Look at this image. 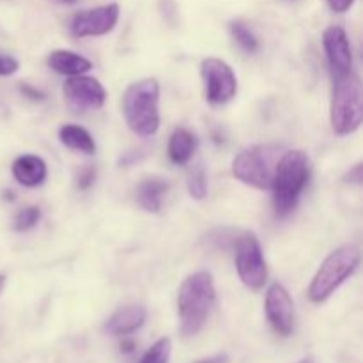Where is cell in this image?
I'll return each mask as SVG.
<instances>
[{"label": "cell", "instance_id": "1", "mask_svg": "<svg viewBox=\"0 0 363 363\" xmlns=\"http://www.w3.org/2000/svg\"><path fill=\"white\" fill-rule=\"evenodd\" d=\"M216 300L215 280L209 272L191 273L177 291V318L179 333L188 339L204 328L208 315Z\"/></svg>", "mask_w": 363, "mask_h": 363}, {"label": "cell", "instance_id": "2", "mask_svg": "<svg viewBox=\"0 0 363 363\" xmlns=\"http://www.w3.org/2000/svg\"><path fill=\"white\" fill-rule=\"evenodd\" d=\"M308 177H311V167H308L307 152L296 149V151H286L280 156L269 188L273 194V209L279 218H286L289 213H293L307 186Z\"/></svg>", "mask_w": 363, "mask_h": 363}, {"label": "cell", "instance_id": "3", "mask_svg": "<svg viewBox=\"0 0 363 363\" xmlns=\"http://www.w3.org/2000/svg\"><path fill=\"white\" fill-rule=\"evenodd\" d=\"M123 113L128 128L138 137H152L160 130V84L156 78H142L126 87Z\"/></svg>", "mask_w": 363, "mask_h": 363}, {"label": "cell", "instance_id": "4", "mask_svg": "<svg viewBox=\"0 0 363 363\" xmlns=\"http://www.w3.org/2000/svg\"><path fill=\"white\" fill-rule=\"evenodd\" d=\"M282 151L284 147L279 144L248 145L234 156L233 176L255 190H269Z\"/></svg>", "mask_w": 363, "mask_h": 363}, {"label": "cell", "instance_id": "5", "mask_svg": "<svg viewBox=\"0 0 363 363\" xmlns=\"http://www.w3.org/2000/svg\"><path fill=\"white\" fill-rule=\"evenodd\" d=\"M360 266V248L354 245H342L333 250L319 266L318 273L308 287V300L323 303L328 300Z\"/></svg>", "mask_w": 363, "mask_h": 363}, {"label": "cell", "instance_id": "6", "mask_svg": "<svg viewBox=\"0 0 363 363\" xmlns=\"http://www.w3.org/2000/svg\"><path fill=\"white\" fill-rule=\"evenodd\" d=\"M333 96L330 106V121L337 135L346 137L354 133L363 121V91L362 82L357 74L351 73L333 78Z\"/></svg>", "mask_w": 363, "mask_h": 363}, {"label": "cell", "instance_id": "7", "mask_svg": "<svg viewBox=\"0 0 363 363\" xmlns=\"http://www.w3.org/2000/svg\"><path fill=\"white\" fill-rule=\"evenodd\" d=\"M236 272L241 282L250 289H261L268 280V266L261 243L254 233H245L236 243Z\"/></svg>", "mask_w": 363, "mask_h": 363}, {"label": "cell", "instance_id": "8", "mask_svg": "<svg viewBox=\"0 0 363 363\" xmlns=\"http://www.w3.org/2000/svg\"><path fill=\"white\" fill-rule=\"evenodd\" d=\"M204 94L211 105L220 106L233 101L238 92V78L233 67L218 57H208L201 64Z\"/></svg>", "mask_w": 363, "mask_h": 363}, {"label": "cell", "instance_id": "9", "mask_svg": "<svg viewBox=\"0 0 363 363\" xmlns=\"http://www.w3.org/2000/svg\"><path fill=\"white\" fill-rule=\"evenodd\" d=\"M119 4L112 2L106 6L92 7V9L78 11L69 21V30L74 38H96L105 35L116 28L119 21Z\"/></svg>", "mask_w": 363, "mask_h": 363}, {"label": "cell", "instance_id": "10", "mask_svg": "<svg viewBox=\"0 0 363 363\" xmlns=\"http://www.w3.org/2000/svg\"><path fill=\"white\" fill-rule=\"evenodd\" d=\"M62 92L67 105L77 112L98 110L106 101L105 87L99 84V80L85 74L69 77V80L64 82Z\"/></svg>", "mask_w": 363, "mask_h": 363}, {"label": "cell", "instance_id": "11", "mask_svg": "<svg viewBox=\"0 0 363 363\" xmlns=\"http://www.w3.org/2000/svg\"><path fill=\"white\" fill-rule=\"evenodd\" d=\"M266 318L273 332L287 337L294 330V303L289 291L282 284H272L266 291Z\"/></svg>", "mask_w": 363, "mask_h": 363}, {"label": "cell", "instance_id": "12", "mask_svg": "<svg viewBox=\"0 0 363 363\" xmlns=\"http://www.w3.org/2000/svg\"><path fill=\"white\" fill-rule=\"evenodd\" d=\"M323 46L333 78L344 77L353 71V52L346 30L339 25H332L323 32Z\"/></svg>", "mask_w": 363, "mask_h": 363}, {"label": "cell", "instance_id": "13", "mask_svg": "<svg viewBox=\"0 0 363 363\" xmlns=\"http://www.w3.org/2000/svg\"><path fill=\"white\" fill-rule=\"evenodd\" d=\"M147 319V311L144 305H126L113 312L105 323V332L113 337H126L135 333L144 326Z\"/></svg>", "mask_w": 363, "mask_h": 363}, {"label": "cell", "instance_id": "14", "mask_svg": "<svg viewBox=\"0 0 363 363\" xmlns=\"http://www.w3.org/2000/svg\"><path fill=\"white\" fill-rule=\"evenodd\" d=\"M13 177L27 188L41 186L48 176V167H46L45 160L41 156L35 155H21L18 156L11 167Z\"/></svg>", "mask_w": 363, "mask_h": 363}, {"label": "cell", "instance_id": "15", "mask_svg": "<svg viewBox=\"0 0 363 363\" xmlns=\"http://www.w3.org/2000/svg\"><path fill=\"white\" fill-rule=\"evenodd\" d=\"M46 64L55 73L66 74V77H78V74H85L92 69V62L87 57L71 52V50H53L46 57Z\"/></svg>", "mask_w": 363, "mask_h": 363}, {"label": "cell", "instance_id": "16", "mask_svg": "<svg viewBox=\"0 0 363 363\" xmlns=\"http://www.w3.org/2000/svg\"><path fill=\"white\" fill-rule=\"evenodd\" d=\"M195 149H197V137L190 130L181 126L172 131L167 152L174 165H186L194 158Z\"/></svg>", "mask_w": 363, "mask_h": 363}, {"label": "cell", "instance_id": "17", "mask_svg": "<svg viewBox=\"0 0 363 363\" xmlns=\"http://www.w3.org/2000/svg\"><path fill=\"white\" fill-rule=\"evenodd\" d=\"M169 191V184L158 177H149L144 179L137 186V202L144 211L160 213L165 195Z\"/></svg>", "mask_w": 363, "mask_h": 363}, {"label": "cell", "instance_id": "18", "mask_svg": "<svg viewBox=\"0 0 363 363\" xmlns=\"http://www.w3.org/2000/svg\"><path fill=\"white\" fill-rule=\"evenodd\" d=\"M59 138L62 145L73 149V151H80L84 155L96 152V142L92 135L78 124H64L59 130Z\"/></svg>", "mask_w": 363, "mask_h": 363}, {"label": "cell", "instance_id": "19", "mask_svg": "<svg viewBox=\"0 0 363 363\" xmlns=\"http://www.w3.org/2000/svg\"><path fill=\"white\" fill-rule=\"evenodd\" d=\"M230 35H233L234 41L240 45V48L247 53H255L259 50V39L257 35L254 34L250 27H248L245 21L241 20H234L230 21L229 25Z\"/></svg>", "mask_w": 363, "mask_h": 363}, {"label": "cell", "instance_id": "20", "mask_svg": "<svg viewBox=\"0 0 363 363\" xmlns=\"http://www.w3.org/2000/svg\"><path fill=\"white\" fill-rule=\"evenodd\" d=\"M186 186L188 194H190V197L195 199V201H202V199L208 197V177H206V170L201 163L190 169Z\"/></svg>", "mask_w": 363, "mask_h": 363}, {"label": "cell", "instance_id": "21", "mask_svg": "<svg viewBox=\"0 0 363 363\" xmlns=\"http://www.w3.org/2000/svg\"><path fill=\"white\" fill-rule=\"evenodd\" d=\"M170 353H172V342L169 337H162L145 351L138 363H169Z\"/></svg>", "mask_w": 363, "mask_h": 363}, {"label": "cell", "instance_id": "22", "mask_svg": "<svg viewBox=\"0 0 363 363\" xmlns=\"http://www.w3.org/2000/svg\"><path fill=\"white\" fill-rule=\"evenodd\" d=\"M39 218H41V209L38 206H28L18 211V215L14 216V230L18 233H25V230H30L32 227L38 225Z\"/></svg>", "mask_w": 363, "mask_h": 363}, {"label": "cell", "instance_id": "23", "mask_svg": "<svg viewBox=\"0 0 363 363\" xmlns=\"http://www.w3.org/2000/svg\"><path fill=\"white\" fill-rule=\"evenodd\" d=\"M20 69V62L11 55H2L0 53V77H11Z\"/></svg>", "mask_w": 363, "mask_h": 363}, {"label": "cell", "instance_id": "24", "mask_svg": "<svg viewBox=\"0 0 363 363\" xmlns=\"http://www.w3.org/2000/svg\"><path fill=\"white\" fill-rule=\"evenodd\" d=\"M94 179H96V170L92 169V167H85V169H82L80 172H78L77 186L80 188V190H87V188L92 186Z\"/></svg>", "mask_w": 363, "mask_h": 363}, {"label": "cell", "instance_id": "25", "mask_svg": "<svg viewBox=\"0 0 363 363\" xmlns=\"http://www.w3.org/2000/svg\"><path fill=\"white\" fill-rule=\"evenodd\" d=\"M326 4H328L330 9L335 11V13H346V11L351 9L354 0H326Z\"/></svg>", "mask_w": 363, "mask_h": 363}, {"label": "cell", "instance_id": "26", "mask_svg": "<svg viewBox=\"0 0 363 363\" xmlns=\"http://www.w3.org/2000/svg\"><path fill=\"white\" fill-rule=\"evenodd\" d=\"M20 91L23 92V96H27L28 99H34V101H43V99H45V94H43L39 89L32 87V85H28V84L20 85Z\"/></svg>", "mask_w": 363, "mask_h": 363}, {"label": "cell", "instance_id": "27", "mask_svg": "<svg viewBox=\"0 0 363 363\" xmlns=\"http://www.w3.org/2000/svg\"><path fill=\"white\" fill-rule=\"evenodd\" d=\"M227 354H216V357H211V358H204V360L197 362V363H227Z\"/></svg>", "mask_w": 363, "mask_h": 363}, {"label": "cell", "instance_id": "28", "mask_svg": "<svg viewBox=\"0 0 363 363\" xmlns=\"http://www.w3.org/2000/svg\"><path fill=\"white\" fill-rule=\"evenodd\" d=\"M350 179H354V183H362V165H357L351 170Z\"/></svg>", "mask_w": 363, "mask_h": 363}, {"label": "cell", "instance_id": "29", "mask_svg": "<svg viewBox=\"0 0 363 363\" xmlns=\"http://www.w3.org/2000/svg\"><path fill=\"white\" fill-rule=\"evenodd\" d=\"M121 350H123L124 353H130V351L135 350V344H133V342H123V346H121Z\"/></svg>", "mask_w": 363, "mask_h": 363}, {"label": "cell", "instance_id": "30", "mask_svg": "<svg viewBox=\"0 0 363 363\" xmlns=\"http://www.w3.org/2000/svg\"><path fill=\"white\" fill-rule=\"evenodd\" d=\"M4 286H6V277H4V275H0V293H2Z\"/></svg>", "mask_w": 363, "mask_h": 363}, {"label": "cell", "instance_id": "31", "mask_svg": "<svg viewBox=\"0 0 363 363\" xmlns=\"http://www.w3.org/2000/svg\"><path fill=\"white\" fill-rule=\"evenodd\" d=\"M57 2H60V4H74V2H77V0H57Z\"/></svg>", "mask_w": 363, "mask_h": 363}, {"label": "cell", "instance_id": "32", "mask_svg": "<svg viewBox=\"0 0 363 363\" xmlns=\"http://www.w3.org/2000/svg\"><path fill=\"white\" fill-rule=\"evenodd\" d=\"M298 363H315V362L312 360V358H303V360H301V362H298Z\"/></svg>", "mask_w": 363, "mask_h": 363}]
</instances>
